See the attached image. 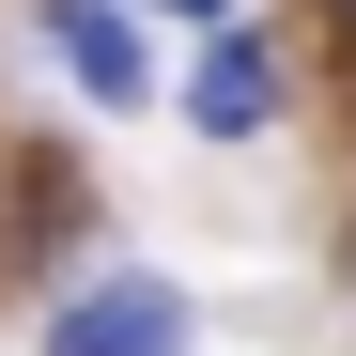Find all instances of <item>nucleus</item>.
<instances>
[{
	"instance_id": "2",
	"label": "nucleus",
	"mask_w": 356,
	"mask_h": 356,
	"mask_svg": "<svg viewBox=\"0 0 356 356\" xmlns=\"http://www.w3.org/2000/svg\"><path fill=\"white\" fill-rule=\"evenodd\" d=\"M170 341H186V294L155 264H108V279H78L47 310V356H170Z\"/></svg>"
},
{
	"instance_id": "5",
	"label": "nucleus",
	"mask_w": 356,
	"mask_h": 356,
	"mask_svg": "<svg viewBox=\"0 0 356 356\" xmlns=\"http://www.w3.org/2000/svg\"><path fill=\"white\" fill-rule=\"evenodd\" d=\"M341 16H356V0H341Z\"/></svg>"
},
{
	"instance_id": "4",
	"label": "nucleus",
	"mask_w": 356,
	"mask_h": 356,
	"mask_svg": "<svg viewBox=\"0 0 356 356\" xmlns=\"http://www.w3.org/2000/svg\"><path fill=\"white\" fill-rule=\"evenodd\" d=\"M155 16H186V31H202V16H232V0H155Z\"/></svg>"
},
{
	"instance_id": "3",
	"label": "nucleus",
	"mask_w": 356,
	"mask_h": 356,
	"mask_svg": "<svg viewBox=\"0 0 356 356\" xmlns=\"http://www.w3.org/2000/svg\"><path fill=\"white\" fill-rule=\"evenodd\" d=\"M170 108H186L202 140H264V124H279V63H264V31H248V16H202V63L170 78Z\"/></svg>"
},
{
	"instance_id": "1",
	"label": "nucleus",
	"mask_w": 356,
	"mask_h": 356,
	"mask_svg": "<svg viewBox=\"0 0 356 356\" xmlns=\"http://www.w3.org/2000/svg\"><path fill=\"white\" fill-rule=\"evenodd\" d=\"M31 31H47V63H63L108 124L124 108H155V47H140V0H31Z\"/></svg>"
}]
</instances>
